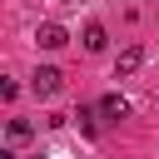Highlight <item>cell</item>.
Returning <instances> with one entry per match:
<instances>
[{"mask_svg": "<svg viewBox=\"0 0 159 159\" xmlns=\"http://www.w3.org/2000/svg\"><path fill=\"white\" fill-rule=\"evenodd\" d=\"M60 84H65V75H60L55 65H40V70L30 75V89H35L40 99H55V94H60Z\"/></svg>", "mask_w": 159, "mask_h": 159, "instance_id": "6da1fadb", "label": "cell"}, {"mask_svg": "<svg viewBox=\"0 0 159 159\" xmlns=\"http://www.w3.org/2000/svg\"><path fill=\"white\" fill-rule=\"evenodd\" d=\"M15 94H20V84H15V80H0V99H5V104H10V99H15Z\"/></svg>", "mask_w": 159, "mask_h": 159, "instance_id": "ba28073f", "label": "cell"}, {"mask_svg": "<svg viewBox=\"0 0 159 159\" xmlns=\"http://www.w3.org/2000/svg\"><path fill=\"white\" fill-rule=\"evenodd\" d=\"M35 40H40V50H60V45H70L65 25H55V20H45V25L35 30Z\"/></svg>", "mask_w": 159, "mask_h": 159, "instance_id": "7a4b0ae2", "label": "cell"}, {"mask_svg": "<svg viewBox=\"0 0 159 159\" xmlns=\"http://www.w3.org/2000/svg\"><path fill=\"white\" fill-rule=\"evenodd\" d=\"M75 124H80V134H94V129H99L94 109H75Z\"/></svg>", "mask_w": 159, "mask_h": 159, "instance_id": "52a82bcc", "label": "cell"}, {"mask_svg": "<svg viewBox=\"0 0 159 159\" xmlns=\"http://www.w3.org/2000/svg\"><path fill=\"white\" fill-rule=\"evenodd\" d=\"M5 134H10V144H25L35 129H30V119H10V124H5Z\"/></svg>", "mask_w": 159, "mask_h": 159, "instance_id": "8992f818", "label": "cell"}, {"mask_svg": "<svg viewBox=\"0 0 159 159\" xmlns=\"http://www.w3.org/2000/svg\"><path fill=\"white\" fill-rule=\"evenodd\" d=\"M60 5H75V0H60Z\"/></svg>", "mask_w": 159, "mask_h": 159, "instance_id": "9c48e42d", "label": "cell"}, {"mask_svg": "<svg viewBox=\"0 0 159 159\" xmlns=\"http://www.w3.org/2000/svg\"><path fill=\"white\" fill-rule=\"evenodd\" d=\"M139 65H144V50H139V45H129V50L114 60V75H134Z\"/></svg>", "mask_w": 159, "mask_h": 159, "instance_id": "3957f363", "label": "cell"}, {"mask_svg": "<svg viewBox=\"0 0 159 159\" xmlns=\"http://www.w3.org/2000/svg\"><path fill=\"white\" fill-rule=\"evenodd\" d=\"M99 114H109V119H124V114H129V104H124L119 94H104V99H99Z\"/></svg>", "mask_w": 159, "mask_h": 159, "instance_id": "5b68a950", "label": "cell"}, {"mask_svg": "<svg viewBox=\"0 0 159 159\" xmlns=\"http://www.w3.org/2000/svg\"><path fill=\"white\" fill-rule=\"evenodd\" d=\"M80 40H84V50H89V55H99V50L109 45V35H104V25H84V35H80Z\"/></svg>", "mask_w": 159, "mask_h": 159, "instance_id": "277c9868", "label": "cell"}]
</instances>
